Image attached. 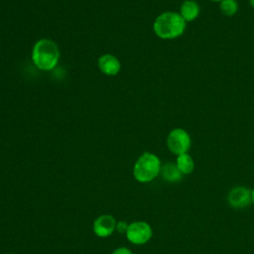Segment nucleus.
<instances>
[{
  "label": "nucleus",
  "instance_id": "16",
  "mask_svg": "<svg viewBox=\"0 0 254 254\" xmlns=\"http://www.w3.org/2000/svg\"><path fill=\"white\" fill-rule=\"evenodd\" d=\"M250 4H251L252 7H254V0H251V1H250Z\"/></svg>",
  "mask_w": 254,
  "mask_h": 254
},
{
  "label": "nucleus",
  "instance_id": "3",
  "mask_svg": "<svg viewBox=\"0 0 254 254\" xmlns=\"http://www.w3.org/2000/svg\"><path fill=\"white\" fill-rule=\"evenodd\" d=\"M161 161L156 154L144 152L138 157L133 166V176L139 183H150L161 173Z\"/></svg>",
  "mask_w": 254,
  "mask_h": 254
},
{
  "label": "nucleus",
  "instance_id": "15",
  "mask_svg": "<svg viewBox=\"0 0 254 254\" xmlns=\"http://www.w3.org/2000/svg\"><path fill=\"white\" fill-rule=\"evenodd\" d=\"M251 202L254 204V189L251 190Z\"/></svg>",
  "mask_w": 254,
  "mask_h": 254
},
{
  "label": "nucleus",
  "instance_id": "5",
  "mask_svg": "<svg viewBox=\"0 0 254 254\" xmlns=\"http://www.w3.org/2000/svg\"><path fill=\"white\" fill-rule=\"evenodd\" d=\"M125 235L132 244L143 245L152 238L153 230L151 225L146 221H133L129 223Z\"/></svg>",
  "mask_w": 254,
  "mask_h": 254
},
{
  "label": "nucleus",
  "instance_id": "1",
  "mask_svg": "<svg viewBox=\"0 0 254 254\" xmlns=\"http://www.w3.org/2000/svg\"><path fill=\"white\" fill-rule=\"evenodd\" d=\"M31 57L37 68L50 71L59 64L61 53L56 42L51 39H41L34 44Z\"/></svg>",
  "mask_w": 254,
  "mask_h": 254
},
{
  "label": "nucleus",
  "instance_id": "18",
  "mask_svg": "<svg viewBox=\"0 0 254 254\" xmlns=\"http://www.w3.org/2000/svg\"><path fill=\"white\" fill-rule=\"evenodd\" d=\"M6 254H15V253H6Z\"/></svg>",
  "mask_w": 254,
  "mask_h": 254
},
{
  "label": "nucleus",
  "instance_id": "13",
  "mask_svg": "<svg viewBox=\"0 0 254 254\" xmlns=\"http://www.w3.org/2000/svg\"><path fill=\"white\" fill-rule=\"evenodd\" d=\"M128 223L124 220H120V221H117L116 222V226H115V231H117L118 233H121V234H125L126 231H127V228H128Z\"/></svg>",
  "mask_w": 254,
  "mask_h": 254
},
{
  "label": "nucleus",
  "instance_id": "2",
  "mask_svg": "<svg viewBox=\"0 0 254 254\" xmlns=\"http://www.w3.org/2000/svg\"><path fill=\"white\" fill-rule=\"evenodd\" d=\"M187 22L180 13L167 11L158 15L153 23V30L157 37L163 40H173L182 36Z\"/></svg>",
  "mask_w": 254,
  "mask_h": 254
},
{
  "label": "nucleus",
  "instance_id": "10",
  "mask_svg": "<svg viewBox=\"0 0 254 254\" xmlns=\"http://www.w3.org/2000/svg\"><path fill=\"white\" fill-rule=\"evenodd\" d=\"M161 174L163 179L170 183H177L183 178V174L178 169L176 163H167L162 166Z\"/></svg>",
  "mask_w": 254,
  "mask_h": 254
},
{
  "label": "nucleus",
  "instance_id": "9",
  "mask_svg": "<svg viewBox=\"0 0 254 254\" xmlns=\"http://www.w3.org/2000/svg\"><path fill=\"white\" fill-rule=\"evenodd\" d=\"M199 5L194 0H185L180 7V15L186 22L195 20L199 15Z\"/></svg>",
  "mask_w": 254,
  "mask_h": 254
},
{
  "label": "nucleus",
  "instance_id": "14",
  "mask_svg": "<svg viewBox=\"0 0 254 254\" xmlns=\"http://www.w3.org/2000/svg\"><path fill=\"white\" fill-rule=\"evenodd\" d=\"M111 254H133V252L126 247H118Z\"/></svg>",
  "mask_w": 254,
  "mask_h": 254
},
{
  "label": "nucleus",
  "instance_id": "8",
  "mask_svg": "<svg viewBox=\"0 0 254 254\" xmlns=\"http://www.w3.org/2000/svg\"><path fill=\"white\" fill-rule=\"evenodd\" d=\"M97 65L99 70L108 76L117 75L121 69V63L117 57L111 54H104L98 58Z\"/></svg>",
  "mask_w": 254,
  "mask_h": 254
},
{
  "label": "nucleus",
  "instance_id": "7",
  "mask_svg": "<svg viewBox=\"0 0 254 254\" xmlns=\"http://www.w3.org/2000/svg\"><path fill=\"white\" fill-rule=\"evenodd\" d=\"M116 222V219L111 214H102L93 221V232L100 238L108 237L115 231Z\"/></svg>",
  "mask_w": 254,
  "mask_h": 254
},
{
  "label": "nucleus",
  "instance_id": "17",
  "mask_svg": "<svg viewBox=\"0 0 254 254\" xmlns=\"http://www.w3.org/2000/svg\"><path fill=\"white\" fill-rule=\"evenodd\" d=\"M210 1H214V2H220V1H222V0H210Z\"/></svg>",
  "mask_w": 254,
  "mask_h": 254
},
{
  "label": "nucleus",
  "instance_id": "4",
  "mask_svg": "<svg viewBox=\"0 0 254 254\" xmlns=\"http://www.w3.org/2000/svg\"><path fill=\"white\" fill-rule=\"evenodd\" d=\"M191 145L190 134L183 128H175L168 134L167 146L168 149L175 155L179 156L188 153Z\"/></svg>",
  "mask_w": 254,
  "mask_h": 254
},
{
  "label": "nucleus",
  "instance_id": "12",
  "mask_svg": "<svg viewBox=\"0 0 254 254\" xmlns=\"http://www.w3.org/2000/svg\"><path fill=\"white\" fill-rule=\"evenodd\" d=\"M219 9L225 16H233L238 11V2L236 0H222L219 2Z\"/></svg>",
  "mask_w": 254,
  "mask_h": 254
},
{
  "label": "nucleus",
  "instance_id": "6",
  "mask_svg": "<svg viewBox=\"0 0 254 254\" xmlns=\"http://www.w3.org/2000/svg\"><path fill=\"white\" fill-rule=\"evenodd\" d=\"M227 201L233 208H244L251 203V190L243 186L234 187L227 194Z\"/></svg>",
  "mask_w": 254,
  "mask_h": 254
},
{
  "label": "nucleus",
  "instance_id": "11",
  "mask_svg": "<svg viewBox=\"0 0 254 254\" xmlns=\"http://www.w3.org/2000/svg\"><path fill=\"white\" fill-rule=\"evenodd\" d=\"M176 165L183 175H190L194 169V162L189 153H184L177 156Z\"/></svg>",
  "mask_w": 254,
  "mask_h": 254
}]
</instances>
